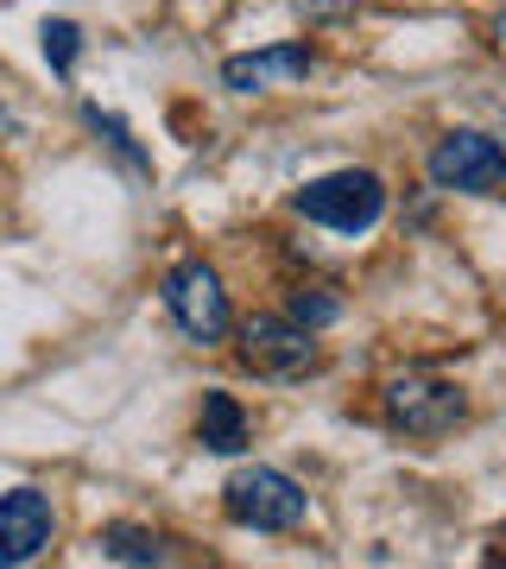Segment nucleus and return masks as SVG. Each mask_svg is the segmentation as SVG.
Segmentation results:
<instances>
[{"label": "nucleus", "mask_w": 506, "mask_h": 569, "mask_svg": "<svg viewBox=\"0 0 506 569\" xmlns=\"http://www.w3.org/2000/svg\"><path fill=\"white\" fill-rule=\"evenodd\" d=\"M298 216L336 234H367L386 216V183L374 171H329L298 190Z\"/></svg>", "instance_id": "3"}, {"label": "nucleus", "mask_w": 506, "mask_h": 569, "mask_svg": "<svg viewBox=\"0 0 506 569\" xmlns=\"http://www.w3.org/2000/svg\"><path fill=\"white\" fill-rule=\"evenodd\" d=\"M310 44H272V51H247V58L222 63V82L235 96H260V89H285V82L310 77Z\"/></svg>", "instance_id": "8"}, {"label": "nucleus", "mask_w": 506, "mask_h": 569, "mask_svg": "<svg viewBox=\"0 0 506 569\" xmlns=\"http://www.w3.org/2000/svg\"><path fill=\"white\" fill-rule=\"evenodd\" d=\"M222 512L247 531H298L304 512H310V493L285 475V468H235L222 481Z\"/></svg>", "instance_id": "1"}, {"label": "nucleus", "mask_w": 506, "mask_h": 569, "mask_svg": "<svg viewBox=\"0 0 506 569\" xmlns=\"http://www.w3.org/2000/svg\"><path fill=\"white\" fill-rule=\"evenodd\" d=\"M165 310H171V323L190 336L197 348H216L235 329V317H228V291L222 279H216V266L209 260H178L171 272H165Z\"/></svg>", "instance_id": "2"}, {"label": "nucleus", "mask_w": 506, "mask_h": 569, "mask_svg": "<svg viewBox=\"0 0 506 569\" xmlns=\"http://www.w3.org/2000/svg\"><path fill=\"white\" fill-rule=\"evenodd\" d=\"M44 58H51V70H58V77H70V63H77V51H82V32L70 20H44Z\"/></svg>", "instance_id": "12"}, {"label": "nucleus", "mask_w": 506, "mask_h": 569, "mask_svg": "<svg viewBox=\"0 0 506 569\" xmlns=\"http://www.w3.org/2000/svg\"><path fill=\"white\" fill-rule=\"evenodd\" d=\"M82 114H89V127H96V133H108V146H115V152H121L127 164H140V171H146V152L133 146V133H127V127L115 121V114H101V108H82Z\"/></svg>", "instance_id": "13"}, {"label": "nucleus", "mask_w": 506, "mask_h": 569, "mask_svg": "<svg viewBox=\"0 0 506 569\" xmlns=\"http://www.w3.org/2000/svg\"><path fill=\"white\" fill-rule=\"evenodd\" d=\"M58 531V512H51V493L39 488H13L0 493V563H32Z\"/></svg>", "instance_id": "7"}, {"label": "nucleus", "mask_w": 506, "mask_h": 569, "mask_svg": "<svg viewBox=\"0 0 506 569\" xmlns=\"http://www.w3.org/2000/svg\"><path fill=\"white\" fill-rule=\"evenodd\" d=\"M101 557L108 563H165L171 550H165L159 531H146V526H108L101 531Z\"/></svg>", "instance_id": "10"}, {"label": "nucleus", "mask_w": 506, "mask_h": 569, "mask_svg": "<svg viewBox=\"0 0 506 569\" xmlns=\"http://www.w3.org/2000/svg\"><path fill=\"white\" fill-rule=\"evenodd\" d=\"M235 336H241V367L260 373V380H304L324 361L317 355V329L291 323V317H247Z\"/></svg>", "instance_id": "4"}, {"label": "nucleus", "mask_w": 506, "mask_h": 569, "mask_svg": "<svg viewBox=\"0 0 506 569\" xmlns=\"http://www.w3.org/2000/svg\"><path fill=\"white\" fill-rule=\"evenodd\" d=\"M430 183L437 190H468V197H506V146L475 133V127H456L430 152Z\"/></svg>", "instance_id": "5"}, {"label": "nucleus", "mask_w": 506, "mask_h": 569, "mask_svg": "<svg viewBox=\"0 0 506 569\" xmlns=\"http://www.w3.org/2000/svg\"><path fill=\"white\" fill-rule=\"evenodd\" d=\"M197 443H202V449H216V456H241V449H247V411L235 406L228 392H202Z\"/></svg>", "instance_id": "9"}, {"label": "nucleus", "mask_w": 506, "mask_h": 569, "mask_svg": "<svg viewBox=\"0 0 506 569\" xmlns=\"http://www.w3.org/2000/svg\"><path fill=\"white\" fill-rule=\"evenodd\" d=\"M468 418V399L449 380H430V373H399L386 387V425L405 430V437H449V430Z\"/></svg>", "instance_id": "6"}, {"label": "nucleus", "mask_w": 506, "mask_h": 569, "mask_svg": "<svg viewBox=\"0 0 506 569\" xmlns=\"http://www.w3.org/2000/svg\"><path fill=\"white\" fill-rule=\"evenodd\" d=\"M285 317H291V323H304V329H329L336 317H343V298H329L324 284H298Z\"/></svg>", "instance_id": "11"}]
</instances>
